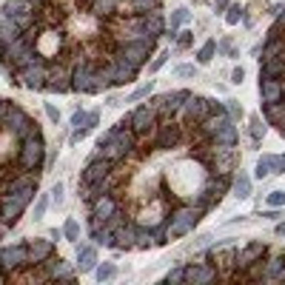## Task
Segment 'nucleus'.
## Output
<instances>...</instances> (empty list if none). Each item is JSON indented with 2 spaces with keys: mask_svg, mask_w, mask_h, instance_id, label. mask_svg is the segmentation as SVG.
<instances>
[{
  "mask_svg": "<svg viewBox=\"0 0 285 285\" xmlns=\"http://www.w3.org/2000/svg\"><path fill=\"white\" fill-rule=\"evenodd\" d=\"M262 217H265V220H276V217H279V211H265Z\"/></svg>",
  "mask_w": 285,
  "mask_h": 285,
  "instance_id": "c85d7f7f",
  "label": "nucleus"
},
{
  "mask_svg": "<svg viewBox=\"0 0 285 285\" xmlns=\"http://www.w3.org/2000/svg\"><path fill=\"white\" fill-rule=\"evenodd\" d=\"M242 15H245V9H242L240 3H231V6L225 9V23H228V26H237L242 20Z\"/></svg>",
  "mask_w": 285,
  "mask_h": 285,
  "instance_id": "4468645a",
  "label": "nucleus"
},
{
  "mask_svg": "<svg viewBox=\"0 0 285 285\" xmlns=\"http://www.w3.org/2000/svg\"><path fill=\"white\" fill-rule=\"evenodd\" d=\"M169 57H171L169 52H160V54H157V57H154L152 63H149V71H152V74H157V71H160L163 66H166V60H169Z\"/></svg>",
  "mask_w": 285,
  "mask_h": 285,
  "instance_id": "aec40b11",
  "label": "nucleus"
},
{
  "mask_svg": "<svg viewBox=\"0 0 285 285\" xmlns=\"http://www.w3.org/2000/svg\"><path fill=\"white\" fill-rule=\"evenodd\" d=\"M194 46V32H177V49H191Z\"/></svg>",
  "mask_w": 285,
  "mask_h": 285,
  "instance_id": "6ab92c4d",
  "label": "nucleus"
},
{
  "mask_svg": "<svg viewBox=\"0 0 285 285\" xmlns=\"http://www.w3.org/2000/svg\"><path fill=\"white\" fill-rule=\"evenodd\" d=\"M100 123V111H74L71 117V125H74V131H71V143H80L83 137H89L94 131V125Z\"/></svg>",
  "mask_w": 285,
  "mask_h": 285,
  "instance_id": "0eeeda50",
  "label": "nucleus"
},
{
  "mask_svg": "<svg viewBox=\"0 0 285 285\" xmlns=\"http://www.w3.org/2000/svg\"><path fill=\"white\" fill-rule=\"evenodd\" d=\"M259 180L268 177V174H285V154H262L257 160V169H254Z\"/></svg>",
  "mask_w": 285,
  "mask_h": 285,
  "instance_id": "6e6552de",
  "label": "nucleus"
},
{
  "mask_svg": "<svg viewBox=\"0 0 285 285\" xmlns=\"http://www.w3.org/2000/svg\"><path fill=\"white\" fill-rule=\"evenodd\" d=\"M94 274H97L100 282H103V279H114V276H117V265H114V262H103V265L94 268Z\"/></svg>",
  "mask_w": 285,
  "mask_h": 285,
  "instance_id": "2eb2a0df",
  "label": "nucleus"
},
{
  "mask_svg": "<svg viewBox=\"0 0 285 285\" xmlns=\"http://www.w3.org/2000/svg\"><path fill=\"white\" fill-rule=\"evenodd\" d=\"M268 205H274V208L285 205V191H271V194H268Z\"/></svg>",
  "mask_w": 285,
  "mask_h": 285,
  "instance_id": "4be33fe9",
  "label": "nucleus"
},
{
  "mask_svg": "<svg viewBox=\"0 0 285 285\" xmlns=\"http://www.w3.org/2000/svg\"><path fill=\"white\" fill-rule=\"evenodd\" d=\"M214 54H217V40H205L203 49L197 52V63H200V66H205V63L214 60Z\"/></svg>",
  "mask_w": 285,
  "mask_h": 285,
  "instance_id": "f8f14e48",
  "label": "nucleus"
},
{
  "mask_svg": "<svg viewBox=\"0 0 285 285\" xmlns=\"http://www.w3.org/2000/svg\"><path fill=\"white\" fill-rule=\"evenodd\" d=\"M262 134H265V128H262V117L254 114V117H251V137H254L257 146H259V140H262Z\"/></svg>",
  "mask_w": 285,
  "mask_h": 285,
  "instance_id": "dca6fc26",
  "label": "nucleus"
},
{
  "mask_svg": "<svg viewBox=\"0 0 285 285\" xmlns=\"http://www.w3.org/2000/svg\"><path fill=\"white\" fill-rule=\"evenodd\" d=\"M237 171L240 131L225 103L191 89L149 94L100 134L77 177L89 237L111 251L183 240Z\"/></svg>",
  "mask_w": 285,
  "mask_h": 285,
  "instance_id": "f257e3e1",
  "label": "nucleus"
},
{
  "mask_svg": "<svg viewBox=\"0 0 285 285\" xmlns=\"http://www.w3.org/2000/svg\"><path fill=\"white\" fill-rule=\"evenodd\" d=\"M152 91H154V80L143 83L140 89H134L131 94H128V100H125V103H140V100H146V97H149V94H152Z\"/></svg>",
  "mask_w": 285,
  "mask_h": 285,
  "instance_id": "ddd939ff",
  "label": "nucleus"
},
{
  "mask_svg": "<svg viewBox=\"0 0 285 285\" xmlns=\"http://www.w3.org/2000/svg\"><path fill=\"white\" fill-rule=\"evenodd\" d=\"M276 237H285V223L276 225Z\"/></svg>",
  "mask_w": 285,
  "mask_h": 285,
  "instance_id": "c756f323",
  "label": "nucleus"
},
{
  "mask_svg": "<svg viewBox=\"0 0 285 285\" xmlns=\"http://www.w3.org/2000/svg\"><path fill=\"white\" fill-rule=\"evenodd\" d=\"M74 282L77 274L52 240H23L0 248V282Z\"/></svg>",
  "mask_w": 285,
  "mask_h": 285,
  "instance_id": "423d86ee",
  "label": "nucleus"
},
{
  "mask_svg": "<svg viewBox=\"0 0 285 285\" xmlns=\"http://www.w3.org/2000/svg\"><path fill=\"white\" fill-rule=\"evenodd\" d=\"M231 188H234V197H237V200H248V197H251V177L240 169L237 174H234Z\"/></svg>",
  "mask_w": 285,
  "mask_h": 285,
  "instance_id": "9d476101",
  "label": "nucleus"
},
{
  "mask_svg": "<svg viewBox=\"0 0 285 285\" xmlns=\"http://www.w3.org/2000/svg\"><path fill=\"white\" fill-rule=\"evenodd\" d=\"M52 194H54V200L60 203V200H63V183H54V186H52Z\"/></svg>",
  "mask_w": 285,
  "mask_h": 285,
  "instance_id": "bb28decb",
  "label": "nucleus"
},
{
  "mask_svg": "<svg viewBox=\"0 0 285 285\" xmlns=\"http://www.w3.org/2000/svg\"><path fill=\"white\" fill-rule=\"evenodd\" d=\"M217 52L225 54V57H237V52H234V43H231V37H223L220 43H217Z\"/></svg>",
  "mask_w": 285,
  "mask_h": 285,
  "instance_id": "a211bd4d",
  "label": "nucleus"
},
{
  "mask_svg": "<svg viewBox=\"0 0 285 285\" xmlns=\"http://www.w3.org/2000/svg\"><path fill=\"white\" fill-rule=\"evenodd\" d=\"M228 6H231V0H214V9L217 12H225Z\"/></svg>",
  "mask_w": 285,
  "mask_h": 285,
  "instance_id": "cd10ccee",
  "label": "nucleus"
},
{
  "mask_svg": "<svg viewBox=\"0 0 285 285\" xmlns=\"http://www.w3.org/2000/svg\"><path fill=\"white\" fill-rule=\"evenodd\" d=\"M94 268H97V251L91 248V245H86V248L77 251V271H80V274H89Z\"/></svg>",
  "mask_w": 285,
  "mask_h": 285,
  "instance_id": "1a4fd4ad",
  "label": "nucleus"
},
{
  "mask_svg": "<svg viewBox=\"0 0 285 285\" xmlns=\"http://www.w3.org/2000/svg\"><path fill=\"white\" fill-rule=\"evenodd\" d=\"M174 74H177V77H194L197 69H194V66H180V69L174 71Z\"/></svg>",
  "mask_w": 285,
  "mask_h": 285,
  "instance_id": "b1692460",
  "label": "nucleus"
},
{
  "mask_svg": "<svg viewBox=\"0 0 285 285\" xmlns=\"http://www.w3.org/2000/svg\"><path fill=\"white\" fill-rule=\"evenodd\" d=\"M166 29L163 0H6L0 71L26 91L103 94L140 77Z\"/></svg>",
  "mask_w": 285,
  "mask_h": 285,
  "instance_id": "f03ea898",
  "label": "nucleus"
},
{
  "mask_svg": "<svg viewBox=\"0 0 285 285\" xmlns=\"http://www.w3.org/2000/svg\"><path fill=\"white\" fill-rule=\"evenodd\" d=\"M46 114H49V120H54V123L60 120V111H57V108H54L52 103H46Z\"/></svg>",
  "mask_w": 285,
  "mask_h": 285,
  "instance_id": "a878e982",
  "label": "nucleus"
},
{
  "mask_svg": "<svg viewBox=\"0 0 285 285\" xmlns=\"http://www.w3.org/2000/svg\"><path fill=\"white\" fill-rule=\"evenodd\" d=\"M63 234H66V240H69V242H74V240H77V237H80V225H77V220H74V217H71L69 223H66V228H63Z\"/></svg>",
  "mask_w": 285,
  "mask_h": 285,
  "instance_id": "f3484780",
  "label": "nucleus"
},
{
  "mask_svg": "<svg viewBox=\"0 0 285 285\" xmlns=\"http://www.w3.org/2000/svg\"><path fill=\"white\" fill-rule=\"evenodd\" d=\"M163 282H285V254L265 242H223L169 271Z\"/></svg>",
  "mask_w": 285,
  "mask_h": 285,
  "instance_id": "20e7f679",
  "label": "nucleus"
},
{
  "mask_svg": "<svg viewBox=\"0 0 285 285\" xmlns=\"http://www.w3.org/2000/svg\"><path fill=\"white\" fill-rule=\"evenodd\" d=\"M46 174L43 128L26 108L0 97V240L35 203Z\"/></svg>",
  "mask_w": 285,
  "mask_h": 285,
  "instance_id": "7ed1b4c3",
  "label": "nucleus"
},
{
  "mask_svg": "<svg viewBox=\"0 0 285 285\" xmlns=\"http://www.w3.org/2000/svg\"><path fill=\"white\" fill-rule=\"evenodd\" d=\"M245 80V69H242V66H237V69L231 71V83H242Z\"/></svg>",
  "mask_w": 285,
  "mask_h": 285,
  "instance_id": "393cba45",
  "label": "nucleus"
},
{
  "mask_svg": "<svg viewBox=\"0 0 285 285\" xmlns=\"http://www.w3.org/2000/svg\"><path fill=\"white\" fill-rule=\"evenodd\" d=\"M225 106H228V111H231L234 120H240V117H242V106L237 103V100H225Z\"/></svg>",
  "mask_w": 285,
  "mask_h": 285,
  "instance_id": "5701e85b",
  "label": "nucleus"
},
{
  "mask_svg": "<svg viewBox=\"0 0 285 285\" xmlns=\"http://www.w3.org/2000/svg\"><path fill=\"white\" fill-rule=\"evenodd\" d=\"M46 205H49V197L40 194V197H37V205H35V220H40V217L46 214Z\"/></svg>",
  "mask_w": 285,
  "mask_h": 285,
  "instance_id": "412c9836",
  "label": "nucleus"
},
{
  "mask_svg": "<svg viewBox=\"0 0 285 285\" xmlns=\"http://www.w3.org/2000/svg\"><path fill=\"white\" fill-rule=\"evenodd\" d=\"M259 106L265 123L285 137V6L259 43Z\"/></svg>",
  "mask_w": 285,
  "mask_h": 285,
  "instance_id": "39448f33",
  "label": "nucleus"
},
{
  "mask_svg": "<svg viewBox=\"0 0 285 285\" xmlns=\"http://www.w3.org/2000/svg\"><path fill=\"white\" fill-rule=\"evenodd\" d=\"M188 18H191V12L188 9H174V15H171V23H169V29H166V32H169V40H177V29L183 26V23H188Z\"/></svg>",
  "mask_w": 285,
  "mask_h": 285,
  "instance_id": "9b49d317",
  "label": "nucleus"
}]
</instances>
